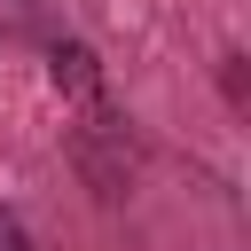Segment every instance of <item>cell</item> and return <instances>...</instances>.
<instances>
[{
    "instance_id": "6da1fadb",
    "label": "cell",
    "mask_w": 251,
    "mask_h": 251,
    "mask_svg": "<svg viewBox=\"0 0 251 251\" xmlns=\"http://www.w3.org/2000/svg\"><path fill=\"white\" fill-rule=\"evenodd\" d=\"M55 86H94V55L86 47H55Z\"/></svg>"
},
{
    "instance_id": "7a4b0ae2",
    "label": "cell",
    "mask_w": 251,
    "mask_h": 251,
    "mask_svg": "<svg viewBox=\"0 0 251 251\" xmlns=\"http://www.w3.org/2000/svg\"><path fill=\"white\" fill-rule=\"evenodd\" d=\"M0 251H24V227H16L8 212H0Z\"/></svg>"
}]
</instances>
